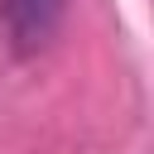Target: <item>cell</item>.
<instances>
[{"label":"cell","instance_id":"cell-1","mask_svg":"<svg viewBox=\"0 0 154 154\" xmlns=\"http://www.w3.org/2000/svg\"><path fill=\"white\" fill-rule=\"evenodd\" d=\"M67 0H0V29L14 43V53H38L58 24H63Z\"/></svg>","mask_w":154,"mask_h":154}]
</instances>
